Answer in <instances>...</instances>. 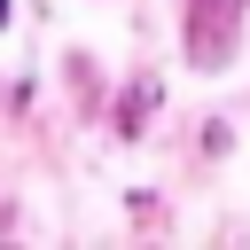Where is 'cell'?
Instances as JSON below:
<instances>
[{
    "instance_id": "cell-3",
    "label": "cell",
    "mask_w": 250,
    "mask_h": 250,
    "mask_svg": "<svg viewBox=\"0 0 250 250\" xmlns=\"http://www.w3.org/2000/svg\"><path fill=\"white\" fill-rule=\"evenodd\" d=\"M8 8H16V0H0V23H8Z\"/></svg>"
},
{
    "instance_id": "cell-1",
    "label": "cell",
    "mask_w": 250,
    "mask_h": 250,
    "mask_svg": "<svg viewBox=\"0 0 250 250\" xmlns=\"http://www.w3.org/2000/svg\"><path fill=\"white\" fill-rule=\"evenodd\" d=\"M234 31H242V0H188V62L195 70H219L234 55Z\"/></svg>"
},
{
    "instance_id": "cell-2",
    "label": "cell",
    "mask_w": 250,
    "mask_h": 250,
    "mask_svg": "<svg viewBox=\"0 0 250 250\" xmlns=\"http://www.w3.org/2000/svg\"><path fill=\"white\" fill-rule=\"evenodd\" d=\"M148 102H156V86H148V78H141V86H133V102H125V133H133V125H141V117H148Z\"/></svg>"
}]
</instances>
